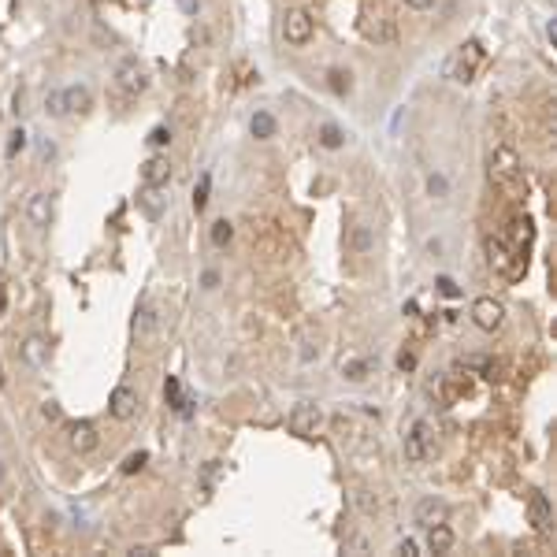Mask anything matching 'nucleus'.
<instances>
[{
    "instance_id": "1",
    "label": "nucleus",
    "mask_w": 557,
    "mask_h": 557,
    "mask_svg": "<svg viewBox=\"0 0 557 557\" xmlns=\"http://www.w3.org/2000/svg\"><path fill=\"white\" fill-rule=\"evenodd\" d=\"M479 63H483V45H479V41H468V45H461V49L453 52L450 60H446V78H450V82H461V86H468V82L476 78Z\"/></svg>"
},
{
    "instance_id": "2",
    "label": "nucleus",
    "mask_w": 557,
    "mask_h": 557,
    "mask_svg": "<svg viewBox=\"0 0 557 557\" xmlns=\"http://www.w3.org/2000/svg\"><path fill=\"white\" fill-rule=\"evenodd\" d=\"M487 168H490V182L495 186H516L520 182V157L513 145H495L487 157Z\"/></svg>"
},
{
    "instance_id": "3",
    "label": "nucleus",
    "mask_w": 557,
    "mask_h": 557,
    "mask_svg": "<svg viewBox=\"0 0 557 557\" xmlns=\"http://www.w3.org/2000/svg\"><path fill=\"white\" fill-rule=\"evenodd\" d=\"M319 424H323V413H319L316 401H301V405H294L290 416H286L290 435H297V438H312L319 431Z\"/></svg>"
},
{
    "instance_id": "4",
    "label": "nucleus",
    "mask_w": 557,
    "mask_h": 557,
    "mask_svg": "<svg viewBox=\"0 0 557 557\" xmlns=\"http://www.w3.org/2000/svg\"><path fill=\"white\" fill-rule=\"evenodd\" d=\"M115 89H120L123 97H138V93L149 89V75H145V67L134 56L123 60L120 67H115Z\"/></svg>"
},
{
    "instance_id": "5",
    "label": "nucleus",
    "mask_w": 557,
    "mask_h": 557,
    "mask_svg": "<svg viewBox=\"0 0 557 557\" xmlns=\"http://www.w3.org/2000/svg\"><path fill=\"white\" fill-rule=\"evenodd\" d=\"M282 38H286V45H294V49L308 45L312 41V15H308L305 8H290V12L282 15Z\"/></svg>"
},
{
    "instance_id": "6",
    "label": "nucleus",
    "mask_w": 557,
    "mask_h": 557,
    "mask_svg": "<svg viewBox=\"0 0 557 557\" xmlns=\"http://www.w3.org/2000/svg\"><path fill=\"white\" fill-rule=\"evenodd\" d=\"M472 323H476L479 331H498V327L505 323V305H501L498 297H476V305H472Z\"/></svg>"
},
{
    "instance_id": "7",
    "label": "nucleus",
    "mask_w": 557,
    "mask_h": 557,
    "mask_svg": "<svg viewBox=\"0 0 557 557\" xmlns=\"http://www.w3.org/2000/svg\"><path fill=\"white\" fill-rule=\"evenodd\" d=\"M431 427H427V420H416L413 424V431L405 435V461H413V464H420V461H427V442H431Z\"/></svg>"
},
{
    "instance_id": "8",
    "label": "nucleus",
    "mask_w": 557,
    "mask_h": 557,
    "mask_svg": "<svg viewBox=\"0 0 557 557\" xmlns=\"http://www.w3.org/2000/svg\"><path fill=\"white\" fill-rule=\"evenodd\" d=\"M67 442H71V450H75V453H93L97 442H100V435H97V427L89 424V420H78V424L67 427Z\"/></svg>"
},
{
    "instance_id": "9",
    "label": "nucleus",
    "mask_w": 557,
    "mask_h": 557,
    "mask_svg": "<svg viewBox=\"0 0 557 557\" xmlns=\"http://www.w3.org/2000/svg\"><path fill=\"white\" fill-rule=\"evenodd\" d=\"M60 97H63V112L67 115H86L89 108H93V89L89 86H67V89H60Z\"/></svg>"
},
{
    "instance_id": "10",
    "label": "nucleus",
    "mask_w": 557,
    "mask_h": 557,
    "mask_svg": "<svg viewBox=\"0 0 557 557\" xmlns=\"http://www.w3.org/2000/svg\"><path fill=\"white\" fill-rule=\"evenodd\" d=\"M134 339L141 345H149L157 339V305L152 301H141V308L134 312Z\"/></svg>"
},
{
    "instance_id": "11",
    "label": "nucleus",
    "mask_w": 557,
    "mask_h": 557,
    "mask_svg": "<svg viewBox=\"0 0 557 557\" xmlns=\"http://www.w3.org/2000/svg\"><path fill=\"white\" fill-rule=\"evenodd\" d=\"M141 182H145V186H152V190L168 186V182H171V160L168 157H149L141 163Z\"/></svg>"
},
{
    "instance_id": "12",
    "label": "nucleus",
    "mask_w": 557,
    "mask_h": 557,
    "mask_svg": "<svg viewBox=\"0 0 557 557\" xmlns=\"http://www.w3.org/2000/svg\"><path fill=\"white\" fill-rule=\"evenodd\" d=\"M26 219H30V227L45 231V227L52 223V197L49 194H30V201H26Z\"/></svg>"
},
{
    "instance_id": "13",
    "label": "nucleus",
    "mask_w": 557,
    "mask_h": 557,
    "mask_svg": "<svg viewBox=\"0 0 557 557\" xmlns=\"http://www.w3.org/2000/svg\"><path fill=\"white\" fill-rule=\"evenodd\" d=\"M108 409H112L115 420H130L134 413H138V394H134L130 387H115L112 398H108Z\"/></svg>"
},
{
    "instance_id": "14",
    "label": "nucleus",
    "mask_w": 557,
    "mask_h": 557,
    "mask_svg": "<svg viewBox=\"0 0 557 557\" xmlns=\"http://www.w3.org/2000/svg\"><path fill=\"white\" fill-rule=\"evenodd\" d=\"M442 520H446V501H438V498H420V505H416V524H420V527L442 524Z\"/></svg>"
},
{
    "instance_id": "15",
    "label": "nucleus",
    "mask_w": 557,
    "mask_h": 557,
    "mask_svg": "<svg viewBox=\"0 0 557 557\" xmlns=\"http://www.w3.org/2000/svg\"><path fill=\"white\" fill-rule=\"evenodd\" d=\"M316 357H319V334H316L312 323H305V327H301V334H297V361L301 364H312Z\"/></svg>"
},
{
    "instance_id": "16",
    "label": "nucleus",
    "mask_w": 557,
    "mask_h": 557,
    "mask_svg": "<svg viewBox=\"0 0 557 557\" xmlns=\"http://www.w3.org/2000/svg\"><path fill=\"white\" fill-rule=\"evenodd\" d=\"M427 550H431V554H450L453 550V532L446 527V520L427 527Z\"/></svg>"
},
{
    "instance_id": "17",
    "label": "nucleus",
    "mask_w": 557,
    "mask_h": 557,
    "mask_svg": "<svg viewBox=\"0 0 557 557\" xmlns=\"http://www.w3.org/2000/svg\"><path fill=\"white\" fill-rule=\"evenodd\" d=\"M275 130H279V123H275V115L271 112H257L249 120V134L257 141H268V138H275Z\"/></svg>"
},
{
    "instance_id": "18",
    "label": "nucleus",
    "mask_w": 557,
    "mask_h": 557,
    "mask_svg": "<svg viewBox=\"0 0 557 557\" xmlns=\"http://www.w3.org/2000/svg\"><path fill=\"white\" fill-rule=\"evenodd\" d=\"M527 509H532V524L538 527V532H546V527H550V520H554L546 495H532V501H527Z\"/></svg>"
},
{
    "instance_id": "19",
    "label": "nucleus",
    "mask_w": 557,
    "mask_h": 557,
    "mask_svg": "<svg viewBox=\"0 0 557 557\" xmlns=\"http://www.w3.org/2000/svg\"><path fill=\"white\" fill-rule=\"evenodd\" d=\"M368 376H372V361H368V357L342 361V379H350V383H364Z\"/></svg>"
},
{
    "instance_id": "20",
    "label": "nucleus",
    "mask_w": 557,
    "mask_h": 557,
    "mask_svg": "<svg viewBox=\"0 0 557 557\" xmlns=\"http://www.w3.org/2000/svg\"><path fill=\"white\" fill-rule=\"evenodd\" d=\"M372 245H376V234H372V227H353L350 234V249L364 257V253H372Z\"/></svg>"
},
{
    "instance_id": "21",
    "label": "nucleus",
    "mask_w": 557,
    "mask_h": 557,
    "mask_svg": "<svg viewBox=\"0 0 557 557\" xmlns=\"http://www.w3.org/2000/svg\"><path fill=\"white\" fill-rule=\"evenodd\" d=\"M23 357L30 361V364H45V361H49V345H45V339L30 334V339L23 342Z\"/></svg>"
},
{
    "instance_id": "22",
    "label": "nucleus",
    "mask_w": 557,
    "mask_h": 557,
    "mask_svg": "<svg viewBox=\"0 0 557 557\" xmlns=\"http://www.w3.org/2000/svg\"><path fill=\"white\" fill-rule=\"evenodd\" d=\"M319 145H323V149H342V145H345V130L339 123H323V126H319Z\"/></svg>"
},
{
    "instance_id": "23",
    "label": "nucleus",
    "mask_w": 557,
    "mask_h": 557,
    "mask_svg": "<svg viewBox=\"0 0 557 557\" xmlns=\"http://www.w3.org/2000/svg\"><path fill=\"white\" fill-rule=\"evenodd\" d=\"M208 238H212V245H219V249H223V245H231V238H234V223H231V219H216L212 231H208Z\"/></svg>"
},
{
    "instance_id": "24",
    "label": "nucleus",
    "mask_w": 557,
    "mask_h": 557,
    "mask_svg": "<svg viewBox=\"0 0 557 557\" xmlns=\"http://www.w3.org/2000/svg\"><path fill=\"white\" fill-rule=\"evenodd\" d=\"M327 86H331V89H334V93H339V97H345V93H350V89H353V78H350V71H342V67H331V71H327Z\"/></svg>"
},
{
    "instance_id": "25",
    "label": "nucleus",
    "mask_w": 557,
    "mask_h": 557,
    "mask_svg": "<svg viewBox=\"0 0 557 557\" xmlns=\"http://www.w3.org/2000/svg\"><path fill=\"white\" fill-rule=\"evenodd\" d=\"M163 394H168V401H171V409H175V413L186 416L190 401L182 398V387H179V379H175V376H168V387H163Z\"/></svg>"
},
{
    "instance_id": "26",
    "label": "nucleus",
    "mask_w": 557,
    "mask_h": 557,
    "mask_svg": "<svg viewBox=\"0 0 557 557\" xmlns=\"http://www.w3.org/2000/svg\"><path fill=\"white\" fill-rule=\"evenodd\" d=\"M208 190H212V175H201L197 186H194V208H197V212L208 205Z\"/></svg>"
},
{
    "instance_id": "27",
    "label": "nucleus",
    "mask_w": 557,
    "mask_h": 557,
    "mask_svg": "<svg viewBox=\"0 0 557 557\" xmlns=\"http://www.w3.org/2000/svg\"><path fill=\"white\" fill-rule=\"evenodd\" d=\"M145 190H149V194L141 197V208H145V216H149V219H157L163 212V201L157 197V190H152V186H145Z\"/></svg>"
},
{
    "instance_id": "28",
    "label": "nucleus",
    "mask_w": 557,
    "mask_h": 557,
    "mask_svg": "<svg viewBox=\"0 0 557 557\" xmlns=\"http://www.w3.org/2000/svg\"><path fill=\"white\" fill-rule=\"evenodd\" d=\"M145 461H149V453H145V450H138V453H126L123 472H126V476H134V472H141V468H145Z\"/></svg>"
},
{
    "instance_id": "29",
    "label": "nucleus",
    "mask_w": 557,
    "mask_h": 557,
    "mask_svg": "<svg viewBox=\"0 0 557 557\" xmlns=\"http://www.w3.org/2000/svg\"><path fill=\"white\" fill-rule=\"evenodd\" d=\"M427 194H431V197H446V194H450V182H446L442 175H427Z\"/></svg>"
},
{
    "instance_id": "30",
    "label": "nucleus",
    "mask_w": 557,
    "mask_h": 557,
    "mask_svg": "<svg viewBox=\"0 0 557 557\" xmlns=\"http://www.w3.org/2000/svg\"><path fill=\"white\" fill-rule=\"evenodd\" d=\"M45 108H49L52 115H67V112H63V97H60V89H52V93L45 97Z\"/></svg>"
},
{
    "instance_id": "31",
    "label": "nucleus",
    "mask_w": 557,
    "mask_h": 557,
    "mask_svg": "<svg viewBox=\"0 0 557 557\" xmlns=\"http://www.w3.org/2000/svg\"><path fill=\"white\" fill-rule=\"evenodd\" d=\"M26 149V134L23 130H15L12 134V141H8V157H15V152H23Z\"/></svg>"
},
{
    "instance_id": "32",
    "label": "nucleus",
    "mask_w": 557,
    "mask_h": 557,
    "mask_svg": "<svg viewBox=\"0 0 557 557\" xmlns=\"http://www.w3.org/2000/svg\"><path fill=\"white\" fill-rule=\"evenodd\" d=\"M168 141H171V130H168V126H157V130L149 134V145H157V149H160V145H168Z\"/></svg>"
},
{
    "instance_id": "33",
    "label": "nucleus",
    "mask_w": 557,
    "mask_h": 557,
    "mask_svg": "<svg viewBox=\"0 0 557 557\" xmlns=\"http://www.w3.org/2000/svg\"><path fill=\"white\" fill-rule=\"evenodd\" d=\"M41 416L56 424V420H60V405H56V401H45V405H41Z\"/></svg>"
},
{
    "instance_id": "34",
    "label": "nucleus",
    "mask_w": 557,
    "mask_h": 557,
    "mask_svg": "<svg viewBox=\"0 0 557 557\" xmlns=\"http://www.w3.org/2000/svg\"><path fill=\"white\" fill-rule=\"evenodd\" d=\"M416 550H420V546L413 543V538H401V543H398V554L401 557H416Z\"/></svg>"
},
{
    "instance_id": "35",
    "label": "nucleus",
    "mask_w": 557,
    "mask_h": 557,
    "mask_svg": "<svg viewBox=\"0 0 557 557\" xmlns=\"http://www.w3.org/2000/svg\"><path fill=\"white\" fill-rule=\"evenodd\" d=\"M438 290H442L446 297H457V282H453V279H446V275L438 279Z\"/></svg>"
},
{
    "instance_id": "36",
    "label": "nucleus",
    "mask_w": 557,
    "mask_h": 557,
    "mask_svg": "<svg viewBox=\"0 0 557 557\" xmlns=\"http://www.w3.org/2000/svg\"><path fill=\"white\" fill-rule=\"evenodd\" d=\"M398 368H401V372H413V368H416V357H413V353H401V357H398Z\"/></svg>"
},
{
    "instance_id": "37",
    "label": "nucleus",
    "mask_w": 557,
    "mask_h": 557,
    "mask_svg": "<svg viewBox=\"0 0 557 557\" xmlns=\"http://www.w3.org/2000/svg\"><path fill=\"white\" fill-rule=\"evenodd\" d=\"M405 8H413V12H427V8H435V0H405Z\"/></svg>"
},
{
    "instance_id": "38",
    "label": "nucleus",
    "mask_w": 557,
    "mask_h": 557,
    "mask_svg": "<svg viewBox=\"0 0 557 557\" xmlns=\"http://www.w3.org/2000/svg\"><path fill=\"white\" fill-rule=\"evenodd\" d=\"M179 8H182V12H186V15H197L201 0H179Z\"/></svg>"
},
{
    "instance_id": "39",
    "label": "nucleus",
    "mask_w": 557,
    "mask_h": 557,
    "mask_svg": "<svg viewBox=\"0 0 557 557\" xmlns=\"http://www.w3.org/2000/svg\"><path fill=\"white\" fill-rule=\"evenodd\" d=\"M345 550H357V554H364V550H368V543H364V538H353V543H345Z\"/></svg>"
},
{
    "instance_id": "40",
    "label": "nucleus",
    "mask_w": 557,
    "mask_h": 557,
    "mask_svg": "<svg viewBox=\"0 0 557 557\" xmlns=\"http://www.w3.org/2000/svg\"><path fill=\"white\" fill-rule=\"evenodd\" d=\"M201 282H205V290H212L219 282V275H216V271H205V279H201Z\"/></svg>"
},
{
    "instance_id": "41",
    "label": "nucleus",
    "mask_w": 557,
    "mask_h": 557,
    "mask_svg": "<svg viewBox=\"0 0 557 557\" xmlns=\"http://www.w3.org/2000/svg\"><path fill=\"white\" fill-rule=\"evenodd\" d=\"M0 312H4V294H0Z\"/></svg>"
},
{
    "instance_id": "42",
    "label": "nucleus",
    "mask_w": 557,
    "mask_h": 557,
    "mask_svg": "<svg viewBox=\"0 0 557 557\" xmlns=\"http://www.w3.org/2000/svg\"><path fill=\"white\" fill-rule=\"evenodd\" d=\"M0 483H4V464H0Z\"/></svg>"
},
{
    "instance_id": "43",
    "label": "nucleus",
    "mask_w": 557,
    "mask_h": 557,
    "mask_svg": "<svg viewBox=\"0 0 557 557\" xmlns=\"http://www.w3.org/2000/svg\"><path fill=\"white\" fill-rule=\"evenodd\" d=\"M0 383H4V376H0Z\"/></svg>"
}]
</instances>
